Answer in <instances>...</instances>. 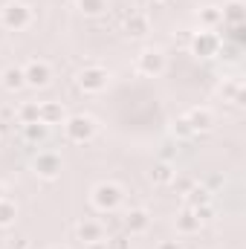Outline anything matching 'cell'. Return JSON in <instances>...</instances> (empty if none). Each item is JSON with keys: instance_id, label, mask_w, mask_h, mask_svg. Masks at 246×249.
Wrapping results in <instances>:
<instances>
[{"instance_id": "14", "label": "cell", "mask_w": 246, "mask_h": 249, "mask_svg": "<svg viewBox=\"0 0 246 249\" xmlns=\"http://www.w3.org/2000/svg\"><path fill=\"white\" fill-rule=\"evenodd\" d=\"M151 180H154V183H171V180H174L171 165H168V162H159V165L151 171Z\"/></svg>"}, {"instance_id": "22", "label": "cell", "mask_w": 246, "mask_h": 249, "mask_svg": "<svg viewBox=\"0 0 246 249\" xmlns=\"http://www.w3.org/2000/svg\"><path fill=\"white\" fill-rule=\"evenodd\" d=\"M105 249H130V241L122 238V235H116V238H110V241H107V247H105Z\"/></svg>"}, {"instance_id": "11", "label": "cell", "mask_w": 246, "mask_h": 249, "mask_svg": "<svg viewBox=\"0 0 246 249\" xmlns=\"http://www.w3.org/2000/svg\"><path fill=\"white\" fill-rule=\"evenodd\" d=\"M26 84V78H23V70L20 67H9L6 72H3V87L6 90H18V87H23Z\"/></svg>"}, {"instance_id": "8", "label": "cell", "mask_w": 246, "mask_h": 249, "mask_svg": "<svg viewBox=\"0 0 246 249\" xmlns=\"http://www.w3.org/2000/svg\"><path fill=\"white\" fill-rule=\"evenodd\" d=\"M78 238H81L84 244L96 247V244L105 241V226H102L99 220H81V223H78Z\"/></svg>"}, {"instance_id": "27", "label": "cell", "mask_w": 246, "mask_h": 249, "mask_svg": "<svg viewBox=\"0 0 246 249\" xmlns=\"http://www.w3.org/2000/svg\"><path fill=\"white\" fill-rule=\"evenodd\" d=\"M53 249H64V247H53Z\"/></svg>"}, {"instance_id": "15", "label": "cell", "mask_w": 246, "mask_h": 249, "mask_svg": "<svg viewBox=\"0 0 246 249\" xmlns=\"http://www.w3.org/2000/svg\"><path fill=\"white\" fill-rule=\"evenodd\" d=\"M188 124H191V130L209 127V124H211V113H209V110H194V113L188 116Z\"/></svg>"}, {"instance_id": "19", "label": "cell", "mask_w": 246, "mask_h": 249, "mask_svg": "<svg viewBox=\"0 0 246 249\" xmlns=\"http://www.w3.org/2000/svg\"><path fill=\"white\" fill-rule=\"evenodd\" d=\"M78 9L87 15H102L107 6H105V0H78Z\"/></svg>"}, {"instance_id": "10", "label": "cell", "mask_w": 246, "mask_h": 249, "mask_svg": "<svg viewBox=\"0 0 246 249\" xmlns=\"http://www.w3.org/2000/svg\"><path fill=\"white\" fill-rule=\"evenodd\" d=\"M124 29H127V35H133V38H142V35L148 32V18L136 12V15H130V18H127Z\"/></svg>"}, {"instance_id": "6", "label": "cell", "mask_w": 246, "mask_h": 249, "mask_svg": "<svg viewBox=\"0 0 246 249\" xmlns=\"http://www.w3.org/2000/svg\"><path fill=\"white\" fill-rule=\"evenodd\" d=\"M136 67H139V72H145V75H159V72L165 70V55H162L159 50H145V53L136 58Z\"/></svg>"}, {"instance_id": "26", "label": "cell", "mask_w": 246, "mask_h": 249, "mask_svg": "<svg viewBox=\"0 0 246 249\" xmlns=\"http://www.w3.org/2000/svg\"><path fill=\"white\" fill-rule=\"evenodd\" d=\"M0 200H6V188L0 186Z\"/></svg>"}, {"instance_id": "17", "label": "cell", "mask_w": 246, "mask_h": 249, "mask_svg": "<svg viewBox=\"0 0 246 249\" xmlns=\"http://www.w3.org/2000/svg\"><path fill=\"white\" fill-rule=\"evenodd\" d=\"M209 200H211L209 188H191V191H188V197H185V203H188V206H200V203L206 206Z\"/></svg>"}, {"instance_id": "5", "label": "cell", "mask_w": 246, "mask_h": 249, "mask_svg": "<svg viewBox=\"0 0 246 249\" xmlns=\"http://www.w3.org/2000/svg\"><path fill=\"white\" fill-rule=\"evenodd\" d=\"M23 78H26V84H32V87H47L50 78H53V70H50L47 61H32V64L23 67Z\"/></svg>"}, {"instance_id": "3", "label": "cell", "mask_w": 246, "mask_h": 249, "mask_svg": "<svg viewBox=\"0 0 246 249\" xmlns=\"http://www.w3.org/2000/svg\"><path fill=\"white\" fill-rule=\"evenodd\" d=\"M64 130H67V139L70 142H87L96 133V122L90 116H70L64 122Z\"/></svg>"}, {"instance_id": "18", "label": "cell", "mask_w": 246, "mask_h": 249, "mask_svg": "<svg viewBox=\"0 0 246 249\" xmlns=\"http://www.w3.org/2000/svg\"><path fill=\"white\" fill-rule=\"evenodd\" d=\"M23 133H26V139H32V142H41V139L47 136V124H41V122L23 124Z\"/></svg>"}, {"instance_id": "9", "label": "cell", "mask_w": 246, "mask_h": 249, "mask_svg": "<svg viewBox=\"0 0 246 249\" xmlns=\"http://www.w3.org/2000/svg\"><path fill=\"white\" fill-rule=\"evenodd\" d=\"M64 119V107L58 102H44L38 105V122L41 124H58Z\"/></svg>"}, {"instance_id": "2", "label": "cell", "mask_w": 246, "mask_h": 249, "mask_svg": "<svg viewBox=\"0 0 246 249\" xmlns=\"http://www.w3.org/2000/svg\"><path fill=\"white\" fill-rule=\"evenodd\" d=\"M119 203H122V188L119 186L102 183V186L93 188V206H96L99 212H113Z\"/></svg>"}, {"instance_id": "24", "label": "cell", "mask_w": 246, "mask_h": 249, "mask_svg": "<svg viewBox=\"0 0 246 249\" xmlns=\"http://www.w3.org/2000/svg\"><path fill=\"white\" fill-rule=\"evenodd\" d=\"M9 249H26V241H23V238H12Z\"/></svg>"}, {"instance_id": "1", "label": "cell", "mask_w": 246, "mask_h": 249, "mask_svg": "<svg viewBox=\"0 0 246 249\" xmlns=\"http://www.w3.org/2000/svg\"><path fill=\"white\" fill-rule=\"evenodd\" d=\"M0 20H3V26H6V29H23V26H29L32 12H29V6H26V3L12 0V3H6V6H3Z\"/></svg>"}, {"instance_id": "16", "label": "cell", "mask_w": 246, "mask_h": 249, "mask_svg": "<svg viewBox=\"0 0 246 249\" xmlns=\"http://www.w3.org/2000/svg\"><path fill=\"white\" fill-rule=\"evenodd\" d=\"M18 119L23 124H32V122H38V105L35 102H26L20 110H18Z\"/></svg>"}, {"instance_id": "23", "label": "cell", "mask_w": 246, "mask_h": 249, "mask_svg": "<svg viewBox=\"0 0 246 249\" xmlns=\"http://www.w3.org/2000/svg\"><path fill=\"white\" fill-rule=\"evenodd\" d=\"M174 130H177V133H191V124H188V119H180V122L174 124Z\"/></svg>"}, {"instance_id": "20", "label": "cell", "mask_w": 246, "mask_h": 249, "mask_svg": "<svg viewBox=\"0 0 246 249\" xmlns=\"http://www.w3.org/2000/svg\"><path fill=\"white\" fill-rule=\"evenodd\" d=\"M15 214H18V209L9 200H0V226H9L15 220Z\"/></svg>"}, {"instance_id": "21", "label": "cell", "mask_w": 246, "mask_h": 249, "mask_svg": "<svg viewBox=\"0 0 246 249\" xmlns=\"http://www.w3.org/2000/svg\"><path fill=\"white\" fill-rule=\"evenodd\" d=\"M177 226H180L183 232H194V229L200 226V220L194 217V212H185V214H180V220H177Z\"/></svg>"}, {"instance_id": "4", "label": "cell", "mask_w": 246, "mask_h": 249, "mask_svg": "<svg viewBox=\"0 0 246 249\" xmlns=\"http://www.w3.org/2000/svg\"><path fill=\"white\" fill-rule=\"evenodd\" d=\"M107 70L105 67H84L81 72H78V87L84 90V93H102L105 87H107Z\"/></svg>"}, {"instance_id": "13", "label": "cell", "mask_w": 246, "mask_h": 249, "mask_svg": "<svg viewBox=\"0 0 246 249\" xmlns=\"http://www.w3.org/2000/svg\"><path fill=\"white\" fill-rule=\"evenodd\" d=\"M214 47H217V38H214V35H206V32L194 41V53H200V55H209Z\"/></svg>"}, {"instance_id": "25", "label": "cell", "mask_w": 246, "mask_h": 249, "mask_svg": "<svg viewBox=\"0 0 246 249\" xmlns=\"http://www.w3.org/2000/svg\"><path fill=\"white\" fill-rule=\"evenodd\" d=\"M162 249H180V247H177V244H165Z\"/></svg>"}, {"instance_id": "12", "label": "cell", "mask_w": 246, "mask_h": 249, "mask_svg": "<svg viewBox=\"0 0 246 249\" xmlns=\"http://www.w3.org/2000/svg\"><path fill=\"white\" fill-rule=\"evenodd\" d=\"M127 226H130V232H145V229H148V214H145L142 209L130 212V214H127Z\"/></svg>"}, {"instance_id": "7", "label": "cell", "mask_w": 246, "mask_h": 249, "mask_svg": "<svg viewBox=\"0 0 246 249\" xmlns=\"http://www.w3.org/2000/svg\"><path fill=\"white\" fill-rule=\"evenodd\" d=\"M58 171H61V160H58L55 154H47V151H44V154L35 157V174L53 180V177H58Z\"/></svg>"}]
</instances>
